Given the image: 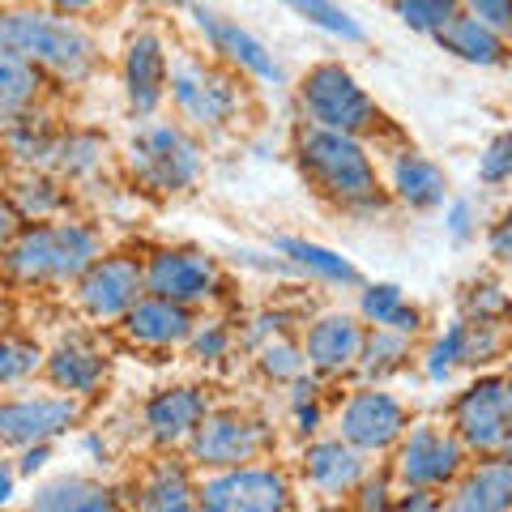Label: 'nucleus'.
Masks as SVG:
<instances>
[{
  "instance_id": "f257e3e1",
  "label": "nucleus",
  "mask_w": 512,
  "mask_h": 512,
  "mask_svg": "<svg viewBox=\"0 0 512 512\" xmlns=\"http://www.w3.org/2000/svg\"><path fill=\"white\" fill-rule=\"evenodd\" d=\"M291 158L299 175L320 201L350 218H376L389 205L384 192V175L376 163L372 141L350 137V133H329L316 124H295L291 133Z\"/></svg>"
},
{
  "instance_id": "f03ea898",
  "label": "nucleus",
  "mask_w": 512,
  "mask_h": 512,
  "mask_svg": "<svg viewBox=\"0 0 512 512\" xmlns=\"http://www.w3.org/2000/svg\"><path fill=\"white\" fill-rule=\"evenodd\" d=\"M0 52L18 56L60 86H82L99 73L103 43L90 18L43 9L35 0H0Z\"/></svg>"
},
{
  "instance_id": "7ed1b4c3",
  "label": "nucleus",
  "mask_w": 512,
  "mask_h": 512,
  "mask_svg": "<svg viewBox=\"0 0 512 512\" xmlns=\"http://www.w3.org/2000/svg\"><path fill=\"white\" fill-rule=\"evenodd\" d=\"M103 252L107 239L90 218L64 214L52 222H22V231L0 248V286L60 291L82 278V269Z\"/></svg>"
},
{
  "instance_id": "20e7f679",
  "label": "nucleus",
  "mask_w": 512,
  "mask_h": 512,
  "mask_svg": "<svg viewBox=\"0 0 512 512\" xmlns=\"http://www.w3.org/2000/svg\"><path fill=\"white\" fill-rule=\"evenodd\" d=\"M248 77L201 52H175L167 77V103L175 120L197 137H222L248 116Z\"/></svg>"
},
{
  "instance_id": "39448f33",
  "label": "nucleus",
  "mask_w": 512,
  "mask_h": 512,
  "mask_svg": "<svg viewBox=\"0 0 512 512\" xmlns=\"http://www.w3.org/2000/svg\"><path fill=\"white\" fill-rule=\"evenodd\" d=\"M120 163L141 192L150 197H180L192 192L205 175V141L184 128L180 120H137V128L128 133Z\"/></svg>"
},
{
  "instance_id": "423d86ee",
  "label": "nucleus",
  "mask_w": 512,
  "mask_h": 512,
  "mask_svg": "<svg viewBox=\"0 0 512 512\" xmlns=\"http://www.w3.org/2000/svg\"><path fill=\"white\" fill-rule=\"evenodd\" d=\"M295 107H299L303 124L329 128V133H350V137L376 141V146L384 137H393L384 107L367 94V86L359 82V77L333 56L316 60L299 73Z\"/></svg>"
},
{
  "instance_id": "0eeeda50",
  "label": "nucleus",
  "mask_w": 512,
  "mask_h": 512,
  "mask_svg": "<svg viewBox=\"0 0 512 512\" xmlns=\"http://www.w3.org/2000/svg\"><path fill=\"white\" fill-rule=\"evenodd\" d=\"M278 448V431L252 406H210L205 410L201 427L188 436L184 457L192 470L210 474V470H235L248 461H265Z\"/></svg>"
},
{
  "instance_id": "6e6552de",
  "label": "nucleus",
  "mask_w": 512,
  "mask_h": 512,
  "mask_svg": "<svg viewBox=\"0 0 512 512\" xmlns=\"http://www.w3.org/2000/svg\"><path fill=\"white\" fill-rule=\"evenodd\" d=\"M141 274H146V295L171 299L192 312L218 308L231 291L227 265L214 252L197 244H158L141 256Z\"/></svg>"
},
{
  "instance_id": "1a4fd4ad",
  "label": "nucleus",
  "mask_w": 512,
  "mask_h": 512,
  "mask_svg": "<svg viewBox=\"0 0 512 512\" xmlns=\"http://www.w3.org/2000/svg\"><path fill=\"white\" fill-rule=\"evenodd\" d=\"M175 5H180L188 26L197 30L210 60L227 64V69H235L239 77H248L256 86H286V64L274 56V47L261 35H252L239 18L205 5V0H175Z\"/></svg>"
},
{
  "instance_id": "9d476101",
  "label": "nucleus",
  "mask_w": 512,
  "mask_h": 512,
  "mask_svg": "<svg viewBox=\"0 0 512 512\" xmlns=\"http://www.w3.org/2000/svg\"><path fill=\"white\" fill-rule=\"evenodd\" d=\"M393 483L423 487V491H448L457 474L470 466V448L457 440V431L440 419H410L406 436L393 444Z\"/></svg>"
},
{
  "instance_id": "9b49d317",
  "label": "nucleus",
  "mask_w": 512,
  "mask_h": 512,
  "mask_svg": "<svg viewBox=\"0 0 512 512\" xmlns=\"http://www.w3.org/2000/svg\"><path fill=\"white\" fill-rule=\"evenodd\" d=\"M197 512H295V478L269 457L210 470L197 483Z\"/></svg>"
},
{
  "instance_id": "f8f14e48",
  "label": "nucleus",
  "mask_w": 512,
  "mask_h": 512,
  "mask_svg": "<svg viewBox=\"0 0 512 512\" xmlns=\"http://www.w3.org/2000/svg\"><path fill=\"white\" fill-rule=\"evenodd\" d=\"M448 427L470 448V457H500L512 427V372H474L448 402Z\"/></svg>"
},
{
  "instance_id": "ddd939ff",
  "label": "nucleus",
  "mask_w": 512,
  "mask_h": 512,
  "mask_svg": "<svg viewBox=\"0 0 512 512\" xmlns=\"http://www.w3.org/2000/svg\"><path fill=\"white\" fill-rule=\"evenodd\" d=\"M410 410L389 384H355L346 397L333 406V436H342L350 448H359L363 457H384L393 453V444L406 436Z\"/></svg>"
},
{
  "instance_id": "4468645a",
  "label": "nucleus",
  "mask_w": 512,
  "mask_h": 512,
  "mask_svg": "<svg viewBox=\"0 0 512 512\" xmlns=\"http://www.w3.org/2000/svg\"><path fill=\"white\" fill-rule=\"evenodd\" d=\"M69 295H73V308L82 312V320H90L99 329H116L120 316L146 295L141 256L124 248H107L82 269V278L69 286Z\"/></svg>"
},
{
  "instance_id": "2eb2a0df",
  "label": "nucleus",
  "mask_w": 512,
  "mask_h": 512,
  "mask_svg": "<svg viewBox=\"0 0 512 512\" xmlns=\"http://www.w3.org/2000/svg\"><path fill=\"white\" fill-rule=\"evenodd\" d=\"M171 43L163 26L141 22L124 35L120 47V90L133 120H154L167 107V77H171Z\"/></svg>"
},
{
  "instance_id": "dca6fc26",
  "label": "nucleus",
  "mask_w": 512,
  "mask_h": 512,
  "mask_svg": "<svg viewBox=\"0 0 512 512\" xmlns=\"http://www.w3.org/2000/svg\"><path fill=\"white\" fill-rule=\"evenodd\" d=\"M86 402H77L69 393H5L0 397V453L5 448H26V444H56L69 436L73 427H82Z\"/></svg>"
},
{
  "instance_id": "f3484780",
  "label": "nucleus",
  "mask_w": 512,
  "mask_h": 512,
  "mask_svg": "<svg viewBox=\"0 0 512 512\" xmlns=\"http://www.w3.org/2000/svg\"><path fill=\"white\" fill-rule=\"evenodd\" d=\"M111 376V350L86 329L60 333V338L43 350V380L47 389L69 393L77 402H94Z\"/></svg>"
},
{
  "instance_id": "a211bd4d",
  "label": "nucleus",
  "mask_w": 512,
  "mask_h": 512,
  "mask_svg": "<svg viewBox=\"0 0 512 512\" xmlns=\"http://www.w3.org/2000/svg\"><path fill=\"white\" fill-rule=\"evenodd\" d=\"M363 333H367V325L346 308L312 312L299 325V346H303V359H308V372L320 376V380L355 376Z\"/></svg>"
},
{
  "instance_id": "6ab92c4d",
  "label": "nucleus",
  "mask_w": 512,
  "mask_h": 512,
  "mask_svg": "<svg viewBox=\"0 0 512 512\" xmlns=\"http://www.w3.org/2000/svg\"><path fill=\"white\" fill-rule=\"evenodd\" d=\"M214 397L205 384H163L141 402V431L158 453H184L188 436L201 427Z\"/></svg>"
},
{
  "instance_id": "aec40b11",
  "label": "nucleus",
  "mask_w": 512,
  "mask_h": 512,
  "mask_svg": "<svg viewBox=\"0 0 512 512\" xmlns=\"http://www.w3.org/2000/svg\"><path fill=\"white\" fill-rule=\"evenodd\" d=\"M380 175H384L389 201H397L402 210H414V214H436V210H444V201L453 197L448 171L419 146H410V141H397L389 150Z\"/></svg>"
},
{
  "instance_id": "412c9836",
  "label": "nucleus",
  "mask_w": 512,
  "mask_h": 512,
  "mask_svg": "<svg viewBox=\"0 0 512 512\" xmlns=\"http://www.w3.org/2000/svg\"><path fill=\"white\" fill-rule=\"evenodd\" d=\"M192 325H197V312L180 308L171 299L158 295H141L133 308L120 316L116 333L124 338V346L146 350V355H171V350H184Z\"/></svg>"
},
{
  "instance_id": "4be33fe9",
  "label": "nucleus",
  "mask_w": 512,
  "mask_h": 512,
  "mask_svg": "<svg viewBox=\"0 0 512 512\" xmlns=\"http://www.w3.org/2000/svg\"><path fill=\"white\" fill-rule=\"evenodd\" d=\"M367 461L359 448H350L342 436H312L303 440V453H299V474L320 500H346L363 478H367Z\"/></svg>"
},
{
  "instance_id": "5701e85b",
  "label": "nucleus",
  "mask_w": 512,
  "mask_h": 512,
  "mask_svg": "<svg viewBox=\"0 0 512 512\" xmlns=\"http://www.w3.org/2000/svg\"><path fill=\"white\" fill-rule=\"evenodd\" d=\"M197 470L188 457L158 453L133 478V512H197Z\"/></svg>"
},
{
  "instance_id": "b1692460",
  "label": "nucleus",
  "mask_w": 512,
  "mask_h": 512,
  "mask_svg": "<svg viewBox=\"0 0 512 512\" xmlns=\"http://www.w3.org/2000/svg\"><path fill=\"white\" fill-rule=\"evenodd\" d=\"M274 252L286 261L291 278L329 286V291H359L363 286V274H359V265L350 261V256H342L338 248H329V244H316V239H308V235H278Z\"/></svg>"
},
{
  "instance_id": "393cba45",
  "label": "nucleus",
  "mask_w": 512,
  "mask_h": 512,
  "mask_svg": "<svg viewBox=\"0 0 512 512\" xmlns=\"http://www.w3.org/2000/svg\"><path fill=\"white\" fill-rule=\"evenodd\" d=\"M444 512H512V461L478 457L444 491Z\"/></svg>"
},
{
  "instance_id": "a878e982",
  "label": "nucleus",
  "mask_w": 512,
  "mask_h": 512,
  "mask_svg": "<svg viewBox=\"0 0 512 512\" xmlns=\"http://www.w3.org/2000/svg\"><path fill=\"white\" fill-rule=\"evenodd\" d=\"M26 512H124V504L99 478L56 474L35 487V495L26 500Z\"/></svg>"
},
{
  "instance_id": "bb28decb",
  "label": "nucleus",
  "mask_w": 512,
  "mask_h": 512,
  "mask_svg": "<svg viewBox=\"0 0 512 512\" xmlns=\"http://www.w3.org/2000/svg\"><path fill=\"white\" fill-rule=\"evenodd\" d=\"M355 316L372 329H393V333H406V338L419 342L423 329H427V316L423 308L414 303L397 282H363L359 286V303H355Z\"/></svg>"
},
{
  "instance_id": "cd10ccee",
  "label": "nucleus",
  "mask_w": 512,
  "mask_h": 512,
  "mask_svg": "<svg viewBox=\"0 0 512 512\" xmlns=\"http://www.w3.org/2000/svg\"><path fill=\"white\" fill-rule=\"evenodd\" d=\"M111 163V141L99 128H60L56 133V146H52V158H47V171L60 175L64 184H82V180H94L103 167Z\"/></svg>"
},
{
  "instance_id": "c85d7f7f",
  "label": "nucleus",
  "mask_w": 512,
  "mask_h": 512,
  "mask_svg": "<svg viewBox=\"0 0 512 512\" xmlns=\"http://www.w3.org/2000/svg\"><path fill=\"white\" fill-rule=\"evenodd\" d=\"M436 47L461 64H474V69H500V64L512 60V43L504 35H495L491 26L466 18V13H457V18L440 30Z\"/></svg>"
},
{
  "instance_id": "c756f323",
  "label": "nucleus",
  "mask_w": 512,
  "mask_h": 512,
  "mask_svg": "<svg viewBox=\"0 0 512 512\" xmlns=\"http://www.w3.org/2000/svg\"><path fill=\"white\" fill-rule=\"evenodd\" d=\"M5 197L22 222H52L73 210L69 184L52 171H18V180L5 188Z\"/></svg>"
},
{
  "instance_id": "7c9ffc66",
  "label": "nucleus",
  "mask_w": 512,
  "mask_h": 512,
  "mask_svg": "<svg viewBox=\"0 0 512 512\" xmlns=\"http://www.w3.org/2000/svg\"><path fill=\"white\" fill-rule=\"evenodd\" d=\"M56 133H60V124L52 120V111L35 107V111H26V116H18V120L0 124V146H5V154L22 171H47Z\"/></svg>"
},
{
  "instance_id": "2f4dec72",
  "label": "nucleus",
  "mask_w": 512,
  "mask_h": 512,
  "mask_svg": "<svg viewBox=\"0 0 512 512\" xmlns=\"http://www.w3.org/2000/svg\"><path fill=\"white\" fill-rule=\"evenodd\" d=\"M414 355H419V350H414V338H406V333H393V329H372V325H367L355 376L363 384H389L393 376H402L406 367L414 363Z\"/></svg>"
},
{
  "instance_id": "473e14b6",
  "label": "nucleus",
  "mask_w": 512,
  "mask_h": 512,
  "mask_svg": "<svg viewBox=\"0 0 512 512\" xmlns=\"http://www.w3.org/2000/svg\"><path fill=\"white\" fill-rule=\"evenodd\" d=\"M43 99H47V77L35 69V64L0 52V124L43 107Z\"/></svg>"
},
{
  "instance_id": "72a5a7b5",
  "label": "nucleus",
  "mask_w": 512,
  "mask_h": 512,
  "mask_svg": "<svg viewBox=\"0 0 512 512\" xmlns=\"http://www.w3.org/2000/svg\"><path fill=\"white\" fill-rule=\"evenodd\" d=\"M508 350L512 320H461V372H491L508 359Z\"/></svg>"
},
{
  "instance_id": "f704fd0d",
  "label": "nucleus",
  "mask_w": 512,
  "mask_h": 512,
  "mask_svg": "<svg viewBox=\"0 0 512 512\" xmlns=\"http://www.w3.org/2000/svg\"><path fill=\"white\" fill-rule=\"evenodd\" d=\"M43 342L30 333H0V397L26 389L35 376H43Z\"/></svg>"
},
{
  "instance_id": "c9c22d12",
  "label": "nucleus",
  "mask_w": 512,
  "mask_h": 512,
  "mask_svg": "<svg viewBox=\"0 0 512 512\" xmlns=\"http://www.w3.org/2000/svg\"><path fill=\"white\" fill-rule=\"evenodd\" d=\"M252 367L265 384H291L308 372V359H303V346H299V333H278L252 350Z\"/></svg>"
},
{
  "instance_id": "e433bc0d",
  "label": "nucleus",
  "mask_w": 512,
  "mask_h": 512,
  "mask_svg": "<svg viewBox=\"0 0 512 512\" xmlns=\"http://www.w3.org/2000/svg\"><path fill=\"white\" fill-rule=\"evenodd\" d=\"M282 5L291 9L295 18L316 26L320 35H329V39H338V43H367L363 22L346 5H338V0H282Z\"/></svg>"
},
{
  "instance_id": "4c0bfd02",
  "label": "nucleus",
  "mask_w": 512,
  "mask_h": 512,
  "mask_svg": "<svg viewBox=\"0 0 512 512\" xmlns=\"http://www.w3.org/2000/svg\"><path fill=\"white\" fill-rule=\"evenodd\" d=\"M188 359L192 363H201V367H218V363H227L235 350H239V338H235V325L231 320H222L218 312H197V325H192L188 333Z\"/></svg>"
},
{
  "instance_id": "58836bf2",
  "label": "nucleus",
  "mask_w": 512,
  "mask_h": 512,
  "mask_svg": "<svg viewBox=\"0 0 512 512\" xmlns=\"http://www.w3.org/2000/svg\"><path fill=\"white\" fill-rule=\"evenodd\" d=\"M419 372L427 384H448L457 372H461V320L453 316L444 329H436L431 338L423 342V350L414 355Z\"/></svg>"
},
{
  "instance_id": "ea45409f",
  "label": "nucleus",
  "mask_w": 512,
  "mask_h": 512,
  "mask_svg": "<svg viewBox=\"0 0 512 512\" xmlns=\"http://www.w3.org/2000/svg\"><path fill=\"white\" fill-rule=\"evenodd\" d=\"M320 393H325V380L312 372L286 384V414H291V431L299 440H312L325 427V397Z\"/></svg>"
},
{
  "instance_id": "a19ab883",
  "label": "nucleus",
  "mask_w": 512,
  "mask_h": 512,
  "mask_svg": "<svg viewBox=\"0 0 512 512\" xmlns=\"http://www.w3.org/2000/svg\"><path fill=\"white\" fill-rule=\"evenodd\" d=\"M457 316L461 320H512V291L495 278H470L457 291Z\"/></svg>"
},
{
  "instance_id": "79ce46f5",
  "label": "nucleus",
  "mask_w": 512,
  "mask_h": 512,
  "mask_svg": "<svg viewBox=\"0 0 512 512\" xmlns=\"http://www.w3.org/2000/svg\"><path fill=\"white\" fill-rule=\"evenodd\" d=\"M389 9L406 30L436 39L440 30L461 13V0H389Z\"/></svg>"
},
{
  "instance_id": "37998d69",
  "label": "nucleus",
  "mask_w": 512,
  "mask_h": 512,
  "mask_svg": "<svg viewBox=\"0 0 512 512\" xmlns=\"http://www.w3.org/2000/svg\"><path fill=\"white\" fill-rule=\"evenodd\" d=\"M478 184H487V188L512 184V128L508 133H495L483 146V154H478Z\"/></svg>"
},
{
  "instance_id": "c03bdc74",
  "label": "nucleus",
  "mask_w": 512,
  "mask_h": 512,
  "mask_svg": "<svg viewBox=\"0 0 512 512\" xmlns=\"http://www.w3.org/2000/svg\"><path fill=\"white\" fill-rule=\"evenodd\" d=\"M478 227H483V210H478L474 197H448V201H444V235L453 239L457 248L474 244Z\"/></svg>"
},
{
  "instance_id": "a18cd8bd",
  "label": "nucleus",
  "mask_w": 512,
  "mask_h": 512,
  "mask_svg": "<svg viewBox=\"0 0 512 512\" xmlns=\"http://www.w3.org/2000/svg\"><path fill=\"white\" fill-rule=\"evenodd\" d=\"M350 500V512H393V474H372L367 470V478L346 495Z\"/></svg>"
},
{
  "instance_id": "49530a36",
  "label": "nucleus",
  "mask_w": 512,
  "mask_h": 512,
  "mask_svg": "<svg viewBox=\"0 0 512 512\" xmlns=\"http://www.w3.org/2000/svg\"><path fill=\"white\" fill-rule=\"evenodd\" d=\"M461 13L491 26L495 35H504L512 43V0H461Z\"/></svg>"
},
{
  "instance_id": "de8ad7c7",
  "label": "nucleus",
  "mask_w": 512,
  "mask_h": 512,
  "mask_svg": "<svg viewBox=\"0 0 512 512\" xmlns=\"http://www.w3.org/2000/svg\"><path fill=\"white\" fill-rule=\"evenodd\" d=\"M487 256L500 269H512V205L487 222Z\"/></svg>"
},
{
  "instance_id": "09e8293b",
  "label": "nucleus",
  "mask_w": 512,
  "mask_h": 512,
  "mask_svg": "<svg viewBox=\"0 0 512 512\" xmlns=\"http://www.w3.org/2000/svg\"><path fill=\"white\" fill-rule=\"evenodd\" d=\"M393 512H444V491L402 487V495L393 500Z\"/></svg>"
},
{
  "instance_id": "8fccbe9b",
  "label": "nucleus",
  "mask_w": 512,
  "mask_h": 512,
  "mask_svg": "<svg viewBox=\"0 0 512 512\" xmlns=\"http://www.w3.org/2000/svg\"><path fill=\"white\" fill-rule=\"evenodd\" d=\"M47 461H52V444H26V448H18V478H35V474H43L47 470Z\"/></svg>"
},
{
  "instance_id": "3c124183",
  "label": "nucleus",
  "mask_w": 512,
  "mask_h": 512,
  "mask_svg": "<svg viewBox=\"0 0 512 512\" xmlns=\"http://www.w3.org/2000/svg\"><path fill=\"white\" fill-rule=\"evenodd\" d=\"M43 9H56V13H69V18H94L107 0H35Z\"/></svg>"
},
{
  "instance_id": "603ef678",
  "label": "nucleus",
  "mask_w": 512,
  "mask_h": 512,
  "mask_svg": "<svg viewBox=\"0 0 512 512\" xmlns=\"http://www.w3.org/2000/svg\"><path fill=\"white\" fill-rule=\"evenodd\" d=\"M13 500H18V466L0 453V512H5Z\"/></svg>"
},
{
  "instance_id": "864d4df0",
  "label": "nucleus",
  "mask_w": 512,
  "mask_h": 512,
  "mask_svg": "<svg viewBox=\"0 0 512 512\" xmlns=\"http://www.w3.org/2000/svg\"><path fill=\"white\" fill-rule=\"evenodd\" d=\"M18 231H22V218H18V210H13V205H9L5 192H0V248H5L9 239L18 235Z\"/></svg>"
},
{
  "instance_id": "5fc2aeb1",
  "label": "nucleus",
  "mask_w": 512,
  "mask_h": 512,
  "mask_svg": "<svg viewBox=\"0 0 512 512\" xmlns=\"http://www.w3.org/2000/svg\"><path fill=\"white\" fill-rule=\"evenodd\" d=\"M13 325H18V299H13V291L0 286V333H9Z\"/></svg>"
},
{
  "instance_id": "6e6d98bb",
  "label": "nucleus",
  "mask_w": 512,
  "mask_h": 512,
  "mask_svg": "<svg viewBox=\"0 0 512 512\" xmlns=\"http://www.w3.org/2000/svg\"><path fill=\"white\" fill-rule=\"evenodd\" d=\"M500 457H508V461H512V427H508V436H504V448H500Z\"/></svg>"
}]
</instances>
